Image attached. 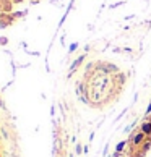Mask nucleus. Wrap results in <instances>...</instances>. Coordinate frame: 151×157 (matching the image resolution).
<instances>
[{
  "mask_svg": "<svg viewBox=\"0 0 151 157\" xmlns=\"http://www.w3.org/2000/svg\"><path fill=\"white\" fill-rule=\"evenodd\" d=\"M143 138H145V133H138L136 136H133V144H140V143L143 141Z\"/></svg>",
  "mask_w": 151,
  "mask_h": 157,
  "instance_id": "1",
  "label": "nucleus"
},
{
  "mask_svg": "<svg viewBox=\"0 0 151 157\" xmlns=\"http://www.w3.org/2000/svg\"><path fill=\"white\" fill-rule=\"evenodd\" d=\"M142 131L145 133V135H151V123H143Z\"/></svg>",
  "mask_w": 151,
  "mask_h": 157,
  "instance_id": "2",
  "label": "nucleus"
},
{
  "mask_svg": "<svg viewBox=\"0 0 151 157\" xmlns=\"http://www.w3.org/2000/svg\"><path fill=\"white\" fill-rule=\"evenodd\" d=\"M123 148H125V143L122 141V143H119V144H117V148H115V149H117V152H120Z\"/></svg>",
  "mask_w": 151,
  "mask_h": 157,
  "instance_id": "3",
  "label": "nucleus"
},
{
  "mask_svg": "<svg viewBox=\"0 0 151 157\" xmlns=\"http://www.w3.org/2000/svg\"><path fill=\"white\" fill-rule=\"evenodd\" d=\"M83 59H85V57H80V59H78V60H77V62H75V63H73V67H71V68H75V67H78V65H80L81 62H83Z\"/></svg>",
  "mask_w": 151,
  "mask_h": 157,
  "instance_id": "4",
  "label": "nucleus"
}]
</instances>
